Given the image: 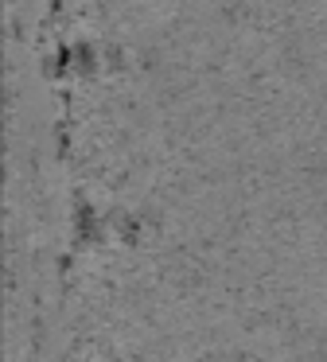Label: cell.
Listing matches in <instances>:
<instances>
[{
    "instance_id": "6da1fadb",
    "label": "cell",
    "mask_w": 327,
    "mask_h": 362,
    "mask_svg": "<svg viewBox=\"0 0 327 362\" xmlns=\"http://www.w3.org/2000/svg\"><path fill=\"white\" fill-rule=\"evenodd\" d=\"M144 59V51L129 43H93V40H74V43H54V51L43 55V66L51 74H90L98 66H125Z\"/></svg>"
}]
</instances>
